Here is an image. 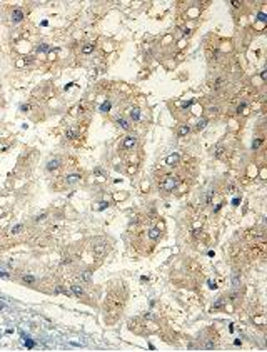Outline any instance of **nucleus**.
<instances>
[{
	"label": "nucleus",
	"instance_id": "f257e3e1",
	"mask_svg": "<svg viewBox=\"0 0 267 352\" xmlns=\"http://www.w3.org/2000/svg\"><path fill=\"white\" fill-rule=\"evenodd\" d=\"M175 187H177V179H175L174 175H170V174L164 175V177L159 180V189L165 190V192H172Z\"/></svg>",
	"mask_w": 267,
	"mask_h": 352
},
{
	"label": "nucleus",
	"instance_id": "f03ea898",
	"mask_svg": "<svg viewBox=\"0 0 267 352\" xmlns=\"http://www.w3.org/2000/svg\"><path fill=\"white\" fill-rule=\"evenodd\" d=\"M135 145H137V139H135L134 135H127L125 139H124V142H122V149H124L125 152L134 150V147Z\"/></svg>",
	"mask_w": 267,
	"mask_h": 352
},
{
	"label": "nucleus",
	"instance_id": "7ed1b4c3",
	"mask_svg": "<svg viewBox=\"0 0 267 352\" xmlns=\"http://www.w3.org/2000/svg\"><path fill=\"white\" fill-rule=\"evenodd\" d=\"M129 117H130V120H134V122L140 120V109H137V107H130V109H129Z\"/></svg>",
	"mask_w": 267,
	"mask_h": 352
},
{
	"label": "nucleus",
	"instance_id": "20e7f679",
	"mask_svg": "<svg viewBox=\"0 0 267 352\" xmlns=\"http://www.w3.org/2000/svg\"><path fill=\"white\" fill-rule=\"evenodd\" d=\"M20 20H24V10H20V8H15L12 12V22L13 24H17Z\"/></svg>",
	"mask_w": 267,
	"mask_h": 352
},
{
	"label": "nucleus",
	"instance_id": "39448f33",
	"mask_svg": "<svg viewBox=\"0 0 267 352\" xmlns=\"http://www.w3.org/2000/svg\"><path fill=\"white\" fill-rule=\"evenodd\" d=\"M80 179H82V177H80V174H70V175H65V184H67V185H70V184L79 182Z\"/></svg>",
	"mask_w": 267,
	"mask_h": 352
},
{
	"label": "nucleus",
	"instance_id": "423d86ee",
	"mask_svg": "<svg viewBox=\"0 0 267 352\" xmlns=\"http://www.w3.org/2000/svg\"><path fill=\"white\" fill-rule=\"evenodd\" d=\"M59 167H60V159H52V160H48V164H47V170L52 172V170H57Z\"/></svg>",
	"mask_w": 267,
	"mask_h": 352
},
{
	"label": "nucleus",
	"instance_id": "0eeeda50",
	"mask_svg": "<svg viewBox=\"0 0 267 352\" xmlns=\"http://www.w3.org/2000/svg\"><path fill=\"white\" fill-rule=\"evenodd\" d=\"M179 160H180L179 154H172V155H169L165 159V164L167 165H175V164H179Z\"/></svg>",
	"mask_w": 267,
	"mask_h": 352
},
{
	"label": "nucleus",
	"instance_id": "6e6552de",
	"mask_svg": "<svg viewBox=\"0 0 267 352\" xmlns=\"http://www.w3.org/2000/svg\"><path fill=\"white\" fill-rule=\"evenodd\" d=\"M190 132V127L187 125V124H184V125H180L179 127V130H177V135L179 137H185L187 133Z\"/></svg>",
	"mask_w": 267,
	"mask_h": 352
},
{
	"label": "nucleus",
	"instance_id": "1a4fd4ad",
	"mask_svg": "<svg viewBox=\"0 0 267 352\" xmlns=\"http://www.w3.org/2000/svg\"><path fill=\"white\" fill-rule=\"evenodd\" d=\"M117 124H119V127H122L124 130H130V124H129V120H125V119H122V117H119L117 119Z\"/></svg>",
	"mask_w": 267,
	"mask_h": 352
},
{
	"label": "nucleus",
	"instance_id": "9d476101",
	"mask_svg": "<svg viewBox=\"0 0 267 352\" xmlns=\"http://www.w3.org/2000/svg\"><path fill=\"white\" fill-rule=\"evenodd\" d=\"M147 235H149V239L157 240V239L160 237V230H159V229H155V227H154V229H150V230H149V234H147Z\"/></svg>",
	"mask_w": 267,
	"mask_h": 352
},
{
	"label": "nucleus",
	"instance_id": "9b49d317",
	"mask_svg": "<svg viewBox=\"0 0 267 352\" xmlns=\"http://www.w3.org/2000/svg\"><path fill=\"white\" fill-rule=\"evenodd\" d=\"M72 292L77 295V297H80V295H84V289L80 286H77V284H72Z\"/></svg>",
	"mask_w": 267,
	"mask_h": 352
},
{
	"label": "nucleus",
	"instance_id": "f8f14e48",
	"mask_svg": "<svg viewBox=\"0 0 267 352\" xmlns=\"http://www.w3.org/2000/svg\"><path fill=\"white\" fill-rule=\"evenodd\" d=\"M93 44H87V45L82 47V53H85V55H89V53H92L93 52Z\"/></svg>",
	"mask_w": 267,
	"mask_h": 352
},
{
	"label": "nucleus",
	"instance_id": "ddd939ff",
	"mask_svg": "<svg viewBox=\"0 0 267 352\" xmlns=\"http://www.w3.org/2000/svg\"><path fill=\"white\" fill-rule=\"evenodd\" d=\"M110 107H112V102H110V100H105V102L100 105V112H109Z\"/></svg>",
	"mask_w": 267,
	"mask_h": 352
},
{
	"label": "nucleus",
	"instance_id": "4468645a",
	"mask_svg": "<svg viewBox=\"0 0 267 352\" xmlns=\"http://www.w3.org/2000/svg\"><path fill=\"white\" fill-rule=\"evenodd\" d=\"M207 124H209V120H207V119H200L199 122H197V125H195V127H197V130H202V129H205Z\"/></svg>",
	"mask_w": 267,
	"mask_h": 352
},
{
	"label": "nucleus",
	"instance_id": "2eb2a0df",
	"mask_svg": "<svg viewBox=\"0 0 267 352\" xmlns=\"http://www.w3.org/2000/svg\"><path fill=\"white\" fill-rule=\"evenodd\" d=\"M93 252H97V254H100V255H104V254H105V246H95V247H93Z\"/></svg>",
	"mask_w": 267,
	"mask_h": 352
},
{
	"label": "nucleus",
	"instance_id": "dca6fc26",
	"mask_svg": "<svg viewBox=\"0 0 267 352\" xmlns=\"http://www.w3.org/2000/svg\"><path fill=\"white\" fill-rule=\"evenodd\" d=\"M22 280H24L25 284H27V282H28V284H32V282H35V277H32V275H24V279H22Z\"/></svg>",
	"mask_w": 267,
	"mask_h": 352
},
{
	"label": "nucleus",
	"instance_id": "f3484780",
	"mask_svg": "<svg viewBox=\"0 0 267 352\" xmlns=\"http://www.w3.org/2000/svg\"><path fill=\"white\" fill-rule=\"evenodd\" d=\"M65 135L68 137V139H75V137H77V132H75V130H67Z\"/></svg>",
	"mask_w": 267,
	"mask_h": 352
},
{
	"label": "nucleus",
	"instance_id": "a211bd4d",
	"mask_svg": "<svg viewBox=\"0 0 267 352\" xmlns=\"http://www.w3.org/2000/svg\"><path fill=\"white\" fill-rule=\"evenodd\" d=\"M37 52H48V47L47 45H39L37 47Z\"/></svg>",
	"mask_w": 267,
	"mask_h": 352
},
{
	"label": "nucleus",
	"instance_id": "6ab92c4d",
	"mask_svg": "<svg viewBox=\"0 0 267 352\" xmlns=\"http://www.w3.org/2000/svg\"><path fill=\"white\" fill-rule=\"evenodd\" d=\"M257 20H260V22H266V20H267L266 13H264V12H260L259 15H257Z\"/></svg>",
	"mask_w": 267,
	"mask_h": 352
},
{
	"label": "nucleus",
	"instance_id": "aec40b11",
	"mask_svg": "<svg viewBox=\"0 0 267 352\" xmlns=\"http://www.w3.org/2000/svg\"><path fill=\"white\" fill-rule=\"evenodd\" d=\"M22 335H24V334H22ZM24 337H25V335H24ZM25 344H27V347H28V349H32V347L35 346V344H33L32 340H28V339H27V337H25Z\"/></svg>",
	"mask_w": 267,
	"mask_h": 352
},
{
	"label": "nucleus",
	"instance_id": "412c9836",
	"mask_svg": "<svg viewBox=\"0 0 267 352\" xmlns=\"http://www.w3.org/2000/svg\"><path fill=\"white\" fill-rule=\"evenodd\" d=\"M260 144H262V140H260V139H257V140H255V142L252 144V149H257V147H259Z\"/></svg>",
	"mask_w": 267,
	"mask_h": 352
},
{
	"label": "nucleus",
	"instance_id": "4be33fe9",
	"mask_svg": "<svg viewBox=\"0 0 267 352\" xmlns=\"http://www.w3.org/2000/svg\"><path fill=\"white\" fill-rule=\"evenodd\" d=\"M82 277H84V280H87V282H89V280H90V272H84V274H82Z\"/></svg>",
	"mask_w": 267,
	"mask_h": 352
},
{
	"label": "nucleus",
	"instance_id": "5701e85b",
	"mask_svg": "<svg viewBox=\"0 0 267 352\" xmlns=\"http://www.w3.org/2000/svg\"><path fill=\"white\" fill-rule=\"evenodd\" d=\"M20 109H22V110H24V112H27V110H28V109H30V107H28V105H22V107H20Z\"/></svg>",
	"mask_w": 267,
	"mask_h": 352
},
{
	"label": "nucleus",
	"instance_id": "b1692460",
	"mask_svg": "<svg viewBox=\"0 0 267 352\" xmlns=\"http://www.w3.org/2000/svg\"><path fill=\"white\" fill-rule=\"evenodd\" d=\"M232 5H234V7H239V5H240V2H237V0H234V2H232Z\"/></svg>",
	"mask_w": 267,
	"mask_h": 352
}]
</instances>
